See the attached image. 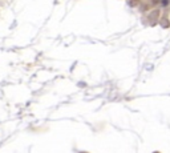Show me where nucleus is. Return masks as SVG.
<instances>
[]
</instances>
